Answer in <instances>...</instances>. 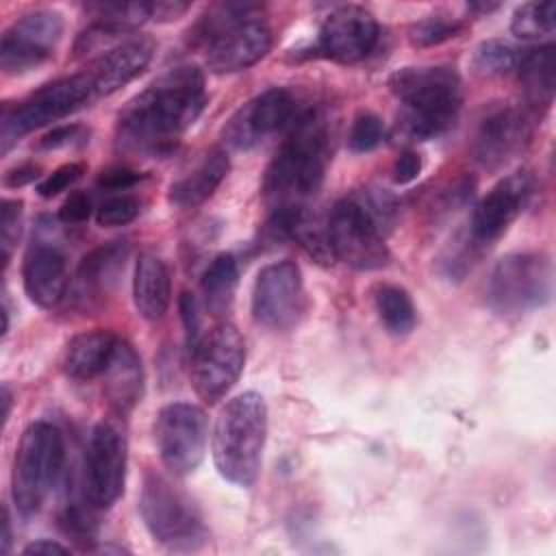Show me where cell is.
Segmentation results:
<instances>
[{
    "label": "cell",
    "mask_w": 556,
    "mask_h": 556,
    "mask_svg": "<svg viewBox=\"0 0 556 556\" xmlns=\"http://www.w3.org/2000/svg\"><path fill=\"white\" fill-rule=\"evenodd\" d=\"M11 547V517L9 510H2V552L7 554Z\"/></svg>",
    "instance_id": "cell-48"
},
{
    "label": "cell",
    "mask_w": 556,
    "mask_h": 556,
    "mask_svg": "<svg viewBox=\"0 0 556 556\" xmlns=\"http://www.w3.org/2000/svg\"><path fill=\"white\" fill-rule=\"evenodd\" d=\"M239 282V265L232 254H217L204 269L200 289L204 298V306L213 315H224L237 291Z\"/></svg>",
    "instance_id": "cell-28"
},
{
    "label": "cell",
    "mask_w": 556,
    "mask_h": 556,
    "mask_svg": "<svg viewBox=\"0 0 556 556\" xmlns=\"http://www.w3.org/2000/svg\"><path fill=\"white\" fill-rule=\"evenodd\" d=\"M37 176H39V167L37 165H22V167H15V169L7 172L4 185L7 187H22V185L35 180Z\"/></svg>",
    "instance_id": "cell-47"
},
{
    "label": "cell",
    "mask_w": 556,
    "mask_h": 556,
    "mask_svg": "<svg viewBox=\"0 0 556 556\" xmlns=\"http://www.w3.org/2000/svg\"><path fill=\"white\" fill-rule=\"evenodd\" d=\"M265 439L267 404L263 395L245 391L228 400L215 419L211 437L217 473L237 486H252L261 471Z\"/></svg>",
    "instance_id": "cell-5"
},
{
    "label": "cell",
    "mask_w": 556,
    "mask_h": 556,
    "mask_svg": "<svg viewBox=\"0 0 556 556\" xmlns=\"http://www.w3.org/2000/svg\"><path fill=\"white\" fill-rule=\"evenodd\" d=\"M93 504H78V502H70L65 504V508L59 515V526L61 530L72 536L76 543H85L93 541L96 536V519L91 513Z\"/></svg>",
    "instance_id": "cell-34"
},
{
    "label": "cell",
    "mask_w": 556,
    "mask_h": 556,
    "mask_svg": "<svg viewBox=\"0 0 556 556\" xmlns=\"http://www.w3.org/2000/svg\"><path fill=\"white\" fill-rule=\"evenodd\" d=\"M517 59V52L500 39L482 41L473 52V65L484 76H504L515 72Z\"/></svg>",
    "instance_id": "cell-32"
},
{
    "label": "cell",
    "mask_w": 556,
    "mask_h": 556,
    "mask_svg": "<svg viewBox=\"0 0 556 556\" xmlns=\"http://www.w3.org/2000/svg\"><path fill=\"white\" fill-rule=\"evenodd\" d=\"M460 30H463V24L456 20H450L447 15H428L410 26L408 39L417 48H430L456 37Z\"/></svg>",
    "instance_id": "cell-33"
},
{
    "label": "cell",
    "mask_w": 556,
    "mask_h": 556,
    "mask_svg": "<svg viewBox=\"0 0 556 556\" xmlns=\"http://www.w3.org/2000/svg\"><path fill=\"white\" fill-rule=\"evenodd\" d=\"M552 261L539 252L502 256L486 278V304L497 315H521L547 304L552 295Z\"/></svg>",
    "instance_id": "cell-9"
},
{
    "label": "cell",
    "mask_w": 556,
    "mask_h": 556,
    "mask_svg": "<svg viewBox=\"0 0 556 556\" xmlns=\"http://www.w3.org/2000/svg\"><path fill=\"white\" fill-rule=\"evenodd\" d=\"M22 282L33 304L41 308L56 306L67 289L65 254L50 241H33L24 254Z\"/></svg>",
    "instance_id": "cell-21"
},
{
    "label": "cell",
    "mask_w": 556,
    "mask_h": 556,
    "mask_svg": "<svg viewBox=\"0 0 556 556\" xmlns=\"http://www.w3.org/2000/svg\"><path fill=\"white\" fill-rule=\"evenodd\" d=\"M189 352V374L195 393L206 404L219 402L235 387L245 363L241 332L232 324L222 321L202 332Z\"/></svg>",
    "instance_id": "cell-11"
},
{
    "label": "cell",
    "mask_w": 556,
    "mask_h": 556,
    "mask_svg": "<svg viewBox=\"0 0 556 556\" xmlns=\"http://www.w3.org/2000/svg\"><path fill=\"white\" fill-rule=\"evenodd\" d=\"M515 72L532 106H547L552 102L556 87V54L552 43L526 50L517 59Z\"/></svg>",
    "instance_id": "cell-27"
},
{
    "label": "cell",
    "mask_w": 556,
    "mask_h": 556,
    "mask_svg": "<svg viewBox=\"0 0 556 556\" xmlns=\"http://www.w3.org/2000/svg\"><path fill=\"white\" fill-rule=\"evenodd\" d=\"M117 334L111 330H87L76 334L63 354V371L72 380H91L102 376L113 350L117 345Z\"/></svg>",
    "instance_id": "cell-26"
},
{
    "label": "cell",
    "mask_w": 556,
    "mask_h": 556,
    "mask_svg": "<svg viewBox=\"0 0 556 556\" xmlns=\"http://www.w3.org/2000/svg\"><path fill=\"white\" fill-rule=\"evenodd\" d=\"M87 130L78 124H70V126H56L50 132H46L39 139V148L41 150H61V148H72V146H80L87 141Z\"/></svg>",
    "instance_id": "cell-40"
},
{
    "label": "cell",
    "mask_w": 556,
    "mask_h": 556,
    "mask_svg": "<svg viewBox=\"0 0 556 556\" xmlns=\"http://www.w3.org/2000/svg\"><path fill=\"white\" fill-rule=\"evenodd\" d=\"M187 9H189L187 2H152V20H159V22L178 20L182 13H187Z\"/></svg>",
    "instance_id": "cell-45"
},
{
    "label": "cell",
    "mask_w": 556,
    "mask_h": 556,
    "mask_svg": "<svg viewBox=\"0 0 556 556\" xmlns=\"http://www.w3.org/2000/svg\"><path fill=\"white\" fill-rule=\"evenodd\" d=\"M93 206H91V198L85 191H72L67 195V200L61 204L59 208V217L65 224H83L89 219Z\"/></svg>",
    "instance_id": "cell-41"
},
{
    "label": "cell",
    "mask_w": 556,
    "mask_h": 556,
    "mask_svg": "<svg viewBox=\"0 0 556 556\" xmlns=\"http://www.w3.org/2000/svg\"><path fill=\"white\" fill-rule=\"evenodd\" d=\"M419 172H421V156L415 150L400 152V156L395 159V165H393V180L397 185H406V182L415 180Z\"/></svg>",
    "instance_id": "cell-44"
},
{
    "label": "cell",
    "mask_w": 556,
    "mask_h": 556,
    "mask_svg": "<svg viewBox=\"0 0 556 556\" xmlns=\"http://www.w3.org/2000/svg\"><path fill=\"white\" fill-rule=\"evenodd\" d=\"M298 115V98L289 89L271 87L230 115L222 128V139L232 150H250L274 135L287 132Z\"/></svg>",
    "instance_id": "cell-13"
},
{
    "label": "cell",
    "mask_w": 556,
    "mask_h": 556,
    "mask_svg": "<svg viewBox=\"0 0 556 556\" xmlns=\"http://www.w3.org/2000/svg\"><path fill=\"white\" fill-rule=\"evenodd\" d=\"M128 256L126 241H109L93 248L78 265L76 271V298L91 302L106 295L117 282Z\"/></svg>",
    "instance_id": "cell-23"
},
{
    "label": "cell",
    "mask_w": 556,
    "mask_h": 556,
    "mask_svg": "<svg viewBox=\"0 0 556 556\" xmlns=\"http://www.w3.org/2000/svg\"><path fill=\"white\" fill-rule=\"evenodd\" d=\"M378 41L376 17L358 7L343 4L324 20L317 37V50L321 56L337 63L363 61Z\"/></svg>",
    "instance_id": "cell-18"
},
{
    "label": "cell",
    "mask_w": 556,
    "mask_h": 556,
    "mask_svg": "<svg viewBox=\"0 0 556 556\" xmlns=\"http://www.w3.org/2000/svg\"><path fill=\"white\" fill-rule=\"evenodd\" d=\"M70 547L52 541V539H39V541H33L28 543L22 554L24 556H41V554H67Z\"/></svg>",
    "instance_id": "cell-46"
},
{
    "label": "cell",
    "mask_w": 556,
    "mask_h": 556,
    "mask_svg": "<svg viewBox=\"0 0 556 556\" xmlns=\"http://www.w3.org/2000/svg\"><path fill=\"white\" fill-rule=\"evenodd\" d=\"M169 298L172 282L165 263L152 252L139 254L132 274V302L137 313L148 321H156L167 313Z\"/></svg>",
    "instance_id": "cell-24"
},
{
    "label": "cell",
    "mask_w": 556,
    "mask_h": 556,
    "mask_svg": "<svg viewBox=\"0 0 556 556\" xmlns=\"http://www.w3.org/2000/svg\"><path fill=\"white\" fill-rule=\"evenodd\" d=\"M63 463L65 441L56 426L35 421L22 432L13 458L11 493L24 517L41 508L63 471Z\"/></svg>",
    "instance_id": "cell-7"
},
{
    "label": "cell",
    "mask_w": 556,
    "mask_h": 556,
    "mask_svg": "<svg viewBox=\"0 0 556 556\" xmlns=\"http://www.w3.org/2000/svg\"><path fill=\"white\" fill-rule=\"evenodd\" d=\"M93 89L85 72L65 76L59 80H52L37 91H33L28 98L17 102L15 106L4 104L0 115V143L2 152H9V148L20 141L30 130H37L41 126H48L89 100H93Z\"/></svg>",
    "instance_id": "cell-10"
},
{
    "label": "cell",
    "mask_w": 556,
    "mask_h": 556,
    "mask_svg": "<svg viewBox=\"0 0 556 556\" xmlns=\"http://www.w3.org/2000/svg\"><path fill=\"white\" fill-rule=\"evenodd\" d=\"M532 137L530 111L517 104H495L482 113L471 135V154L486 167L497 169L515 159Z\"/></svg>",
    "instance_id": "cell-17"
},
{
    "label": "cell",
    "mask_w": 556,
    "mask_h": 556,
    "mask_svg": "<svg viewBox=\"0 0 556 556\" xmlns=\"http://www.w3.org/2000/svg\"><path fill=\"white\" fill-rule=\"evenodd\" d=\"M208 439L206 413L191 402H172L156 413L154 443L163 465L187 476L198 469L204 458Z\"/></svg>",
    "instance_id": "cell-12"
},
{
    "label": "cell",
    "mask_w": 556,
    "mask_h": 556,
    "mask_svg": "<svg viewBox=\"0 0 556 556\" xmlns=\"http://www.w3.org/2000/svg\"><path fill=\"white\" fill-rule=\"evenodd\" d=\"M554 28H556L554 2H526L515 9L510 20L513 35L526 41H539L552 35Z\"/></svg>",
    "instance_id": "cell-31"
},
{
    "label": "cell",
    "mask_w": 556,
    "mask_h": 556,
    "mask_svg": "<svg viewBox=\"0 0 556 556\" xmlns=\"http://www.w3.org/2000/svg\"><path fill=\"white\" fill-rule=\"evenodd\" d=\"M154 41L148 37H128L100 52L85 70L93 96H111L135 80L152 61Z\"/></svg>",
    "instance_id": "cell-20"
},
{
    "label": "cell",
    "mask_w": 556,
    "mask_h": 556,
    "mask_svg": "<svg viewBox=\"0 0 556 556\" xmlns=\"http://www.w3.org/2000/svg\"><path fill=\"white\" fill-rule=\"evenodd\" d=\"M139 513L152 539L172 552H195L208 541L198 506L161 473L146 476Z\"/></svg>",
    "instance_id": "cell-8"
},
{
    "label": "cell",
    "mask_w": 556,
    "mask_h": 556,
    "mask_svg": "<svg viewBox=\"0 0 556 556\" xmlns=\"http://www.w3.org/2000/svg\"><path fill=\"white\" fill-rule=\"evenodd\" d=\"M143 176L130 167H109L98 176V187L104 191H124L137 185Z\"/></svg>",
    "instance_id": "cell-42"
},
{
    "label": "cell",
    "mask_w": 556,
    "mask_h": 556,
    "mask_svg": "<svg viewBox=\"0 0 556 556\" xmlns=\"http://www.w3.org/2000/svg\"><path fill=\"white\" fill-rule=\"evenodd\" d=\"M11 404H13V395L11 389L7 384H2V421L7 424L9 415H11Z\"/></svg>",
    "instance_id": "cell-49"
},
{
    "label": "cell",
    "mask_w": 556,
    "mask_h": 556,
    "mask_svg": "<svg viewBox=\"0 0 556 556\" xmlns=\"http://www.w3.org/2000/svg\"><path fill=\"white\" fill-rule=\"evenodd\" d=\"M63 37V17L37 9L17 17L0 39V67L4 74H26L43 65Z\"/></svg>",
    "instance_id": "cell-15"
},
{
    "label": "cell",
    "mask_w": 556,
    "mask_h": 556,
    "mask_svg": "<svg viewBox=\"0 0 556 556\" xmlns=\"http://www.w3.org/2000/svg\"><path fill=\"white\" fill-rule=\"evenodd\" d=\"M180 317L185 324V332H187V343L189 348L200 339L202 330H200V311H198V300L189 293L180 295Z\"/></svg>",
    "instance_id": "cell-43"
},
{
    "label": "cell",
    "mask_w": 556,
    "mask_h": 556,
    "mask_svg": "<svg viewBox=\"0 0 556 556\" xmlns=\"http://www.w3.org/2000/svg\"><path fill=\"white\" fill-rule=\"evenodd\" d=\"M389 87L404 111V124L417 139L443 135L458 117L463 104L460 78L452 67H402Z\"/></svg>",
    "instance_id": "cell-6"
},
{
    "label": "cell",
    "mask_w": 556,
    "mask_h": 556,
    "mask_svg": "<svg viewBox=\"0 0 556 556\" xmlns=\"http://www.w3.org/2000/svg\"><path fill=\"white\" fill-rule=\"evenodd\" d=\"M85 9L93 17V24L109 26L124 35L139 28L146 20H152V2H96Z\"/></svg>",
    "instance_id": "cell-30"
},
{
    "label": "cell",
    "mask_w": 556,
    "mask_h": 556,
    "mask_svg": "<svg viewBox=\"0 0 556 556\" xmlns=\"http://www.w3.org/2000/svg\"><path fill=\"white\" fill-rule=\"evenodd\" d=\"M478 248H480V243L469 232L463 241H454L450 245V250L445 252V256L441 258L445 276L460 278L463 274H467V269H471V265L478 258Z\"/></svg>",
    "instance_id": "cell-38"
},
{
    "label": "cell",
    "mask_w": 556,
    "mask_h": 556,
    "mask_svg": "<svg viewBox=\"0 0 556 556\" xmlns=\"http://www.w3.org/2000/svg\"><path fill=\"white\" fill-rule=\"evenodd\" d=\"M204 104V74L195 65H176L119 111L115 143L126 154L163 156L176 148Z\"/></svg>",
    "instance_id": "cell-1"
},
{
    "label": "cell",
    "mask_w": 556,
    "mask_h": 556,
    "mask_svg": "<svg viewBox=\"0 0 556 556\" xmlns=\"http://www.w3.org/2000/svg\"><path fill=\"white\" fill-rule=\"evenodd\" d=\"M102 393L117 413H128L143 395V367L135 348L117 339L113 356L102 371Z\"/></svg>",
    "instance_id": "cell-22"
},
{
    "label": "cell",
    "mask_w": 556,
    "mask_h": 556,
    "mask_svg": "<svg viewBox=\"0 0 556 556\" xmlns=\"http://www.w3.org/2000/svg\"><path fill=\"white\" fill-rule=\"evenodd\" d=\"M85 172V165L80 163H67V165H61L56 167L52 174H48L39 185H37V193L41 198H54L59 195L61 191L70 189L76 180H80Z\"/></svg>",
    "instance_id": "cell-39"
},
{
    "label": "cell",
    "mask_w": 556,
    "mask_h": 556,
    "mask_svg": "<svg viewBox=\"0 0 556 556\" xmlns=\"http://www.w3.org/2000/svg\"><path fill=\"white\" fill-rule=\"evenodd\" d=\"M141 211V204L132 195H111L96 208V222L100 226H126Z\"/></svg>",
    "instance_id": "cell-36"
},
{
    "label": "cell",
    "mask_w": 556,
    "mask_h": 556,
    "mask_svg": "<svg viewBox=\"0 0 556 556\" xmlns=\"http://www.w3.org/2000/svg\"><path fill=\"white\" fill-rule=\"evenodd\" d=\"M228 154L224 150H208L185 176L172 182L169 202L180 208H191L208 200L228 174Z\"/></svg>",
    "instance_id": "cell-25"
},
{
    "label": "cell",
    "mask_w": 556,
    "mask_h": 556,
    "mask_svg": "<svg viewBox=\"0 0 556 556\" xmlns=\"http://www.w3.org/2000/svg\"><path fill=\"white\" fill-rule=\"evenodd\" d=\"M332 122L324 109H304L263 176V198L271 211L308 206L332 159Z\"/></svg>",
    "instance_id": "cell-2"
},
{
    "label": "cell",
    "mask_w": 556,
    "mask_h": 556,
    "mask_svg": "<svg viewBox=\"0 0 556 556\" xmlns=\"http://www.w3.org/2000/svg\"><path fill=\"white\" fill-rule=\"evenodd\" d=\"M204 63L215 74L241 72L258 63L271 48V30L261 7L226 2L208 9L193 28Z\"/></svg>",
    "instance_id": "cell-4"
},
{
    "label": "cell",
    "mask_w": 556,
    "mask_h": 556,
    "mask_svg": "<svg viewBox=\"0 0 556 556\" xmlns=\"http://www.w3.org/2000/svg\"><path fill=\"white\" fill-rule=\"evenodd\" d=\"M384 139V124L374 113H358L350 126L348 143L354 152H369Z\"/></svg>",
    "instance_id": "cell-35"
},
{
    "label": "cell",
    "mask_w": 556,
    "mask_h": 556,
    "mask_svg": "<svg viewBox=\"0 0 556 556\" xmlns=\"http://www.w3.org/2000/svg\"><path fill=\"white\" fill-rule=\"evenodd\" d=\"M126 439L111 424H98L85 447L83 493L93 508H111L124 493Z\"/></svg>",
    "instance_id": "cell-14"
},
{
    "label": "cell",
    "mask_w": 556,
    "mask_h": 556,
    "mask_svg": "<svg viewBox=\"0 0 556 556\" xmlns=\"http://www.w3.org/2000/svg\"><path fill=\"white\" fill-rule=\"evenodd\" d=\"M20 200H2L0 208V245H2V263L7 265L20 237H22V208Z\"/></svg>",
    "instance_id": "cell-37"
},
{
    "label": "cell",
    "mask_w": 556,
    "mask_h": 556,
    "mask_svg": "<svg viewBox=\"0 0 556 556\" xmlns=\"http://www.w3.org/2000/svg\"><path fill=\"white\" fill-rule=\"evenodd\" d=\"M306 306L302 271L293 261L265 265L252 289V315L269 330L293 328Z\"/></svg>",
    "instance_id": "cell-16"
},
{
    "label": "cell",
    "mask_w": 556,
    "mask_h": 556,
    "mask_svg": "<svg viewBox=\"0 0 556 556\" xmlns=\"http://www.w3.org/2000/svg\"><path fill=\"white\" fill-rule=\"evenodd\" d=\"M376 313L384 330L393 337H406L417 321L415 304L404 287L397 285H378L374 291Z\"/></svg>",
    "instance_id": "cell-29"
},
{
    "label": "cell",
    "mask_w": 556,
    "mask_h": 556,
    "mask_svg": "<svg viewBox=\"0 0 556 556\" xmlns=\"http://www.w3.org/2000/svg\"><path fill=\"white\" fill-rule=\"evenodd\" d=\"M395 213V198L382 189H363L339 200L326 217L334 261L358 271L384 267L389 263L384 232Z\"/></svg>",
    "instance_id": "cell-3"
},
{
    "label": "cell",
    "mask_w": 556,
    "mask_h": 556,
    "mask_svg": "<svg viewBox=\"0 0 556 556\" xmlns=\"http://www.w3.org/2000/svg\"><path fill=\"white\" fill-rule=\"evenodd\" d=\"M532 191H534V176L530 172L519 169V172L504 176L478 202L473 217H471L469 235L480 245L495 241L500 235L506 232V228L523 211Z\"/></svg>",
    "instance_id": "cell-19"
}]
</instances>
